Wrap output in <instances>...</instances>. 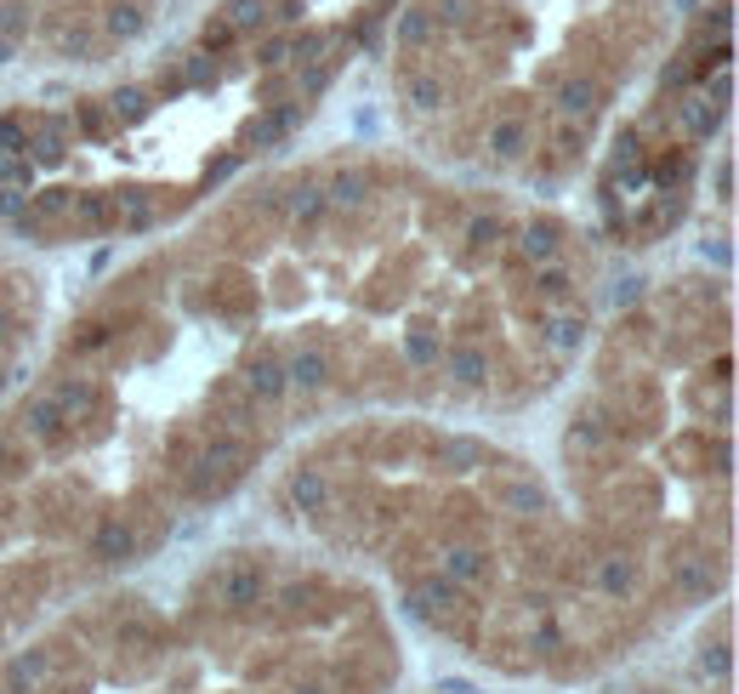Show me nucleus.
I'll return each mask as SVG.
<instances>
[{"mask_svg":"<svg viewBox=\"0 0 739 694\" xmlns=\"http://www.w3.org/2000/svg\"><path fill=\"white\" fill-rule=\"evenodd\" d=\"M330 376H335V365H330V353H324L319 342H301V348L285 359V382H290V393H324Z\"/></svg>","mask_w":739,"mask_h":694,"instance_id":"20e7f679","label":"nucleus"},{"mask_svg":"<svg viewBox=\"0 0 739 694\" xmlns=\"http://www.w3.org/2000/svg\"><path fill=\"white\" fill-rule=\"evenodd\" d=\"M222 46H233V29H228L222 18H211L206 35H199V52H222Z\"/></svg>","mask_w":739,"mask_h":694,"instance_id":"aec40b11","label":"nucleus"},{"mask_svg":"<svg viewBox=\"0 0 739 694\" xmlns=\"http://www.w3.org/2000/svg\"><path fill=\"white\" fill-rule=\"evenodd\" d=\"M23 29H29V12L18 7V0H7V7H0V35H7V46L23 41Z\"/></svg>","mask_w":739,"mask_h":694,"instance_id":"f3484780","label":"nucleus"},{"mask_svg":"<svg viewBox=\"0 0 739 694\" xmlns=\"http://www.w3.org/2000/svg\"><path fill=\"white\" fill-rule=\"evenodd\" d=\"M7 348H12V308L0 302V353H7Z\"/></svg>","mask_w":739,"mask_h":694,"instance_id":"4be33fe9","label":"nucleus"},{"mask_svg":"<svg viewBox=\"0 0 739 694\" xmlns=\"http://www.w3.org/2000/svg\"><path fill=\"white\" fill-rule=\"evenodd\" d=\"M301 12H308L301 0H279V12H267V18H279L285 29H296V23H301Z\"/></svg>","mask_w":739,"mask_h":694,"instance_id":"412c9836","label":"nucleus"},{"mask_svg":"<svg viewBox=\"0 0 739 694\" xmlns=\"http://www.w3.org/2000/svg\"><path fill=\"white\" fill-rule=\"evenodd\" d=\"M109 114H114L120 125H143V120L154 114V91H148V86H120V91L109 97Z\"/></svg>","mask_w":739,"mask_h":694,"instance_id":"1a4fd4ad","label":"nucleus"},{"mask_svg":"<svg viewBox=\"0 0 739 694\" xmlns=\"http://www.w3.org/2000/svg\"><path fill=\"white\" fill-rule=\"evenodd\" d=\"M285 495H290V507H296V513H324V507H330V478H324V467H313V461L290 467Z\"/></svg>","mask_w":739,"mask_h":694,"instance_id":"423d86ee","label":"nucleus"},{"mask_svg":"<svg viewBox=\"0 0 739 694\" xmlns=\"http://www.w3.org/2000/svg\"><path fill=\"white\" fill-rule=\"evenodd\" d=\"M240 387H245V399H251L256 410L285 405V393H290V382H285V359H279L274 348H256V353L245 359V371H240Z\"/></svg>","mask_w":739,"mask_h":694,"instance_id":"f257e3e1","label":"nucleus"},{"mask_svg":"<svg viewBox=\"0 0 739 694\" xmlns=\"http://www.w3.org/2000/svg\"><path fill=\"white\" fill-rule=\"evenodd\" d=\"M444 376H450L461 393H478V387L489 382V353H484L478 342H450V353H444Z\"/></svg>","mask_w":739,"mask_h":694,"instance_id":"39448f33","label":"nucleus"},{"mask_svg":"<svg viewBox=\"0 0 739 694\" xmlns=\"http://www.w3.org/2000/svg\"><path fill=\"white\" fill-rule=\"evenodd\" d=\"M256 63H262V69H267V75H279V69H285V63H290V41H285V35H274V41H262Z\"/></svg>","mask_w":739,"mask_h":694,"instance_id":"a211bd4d","label":"nucleus"},{"mask_svg":"<svg viewBox=\"0 0 739 694\" xmlns=\"http://www.w3.org/2000/svg\"><path fill=\"white\" fill-rule=\"evenodd\" d=\"M552 109H558L563 120H575V131H581V125L597 120V109H603V86H597L592 75H563L558 91H552Z\"/></svg>","mask_w":739,"mask_h":694,"instance_id":"7ed1b4c3","label":"nucleus"},{"mask_svg":"<svg viewBox=\"0 0 739 694\" xmlns=\"http://www.w3.org/2000/svg\"><path fill=\"white\" fill-rule=\"evenodd\" d=\"M432 35H439V23H432L427 7H405V12H398V46L421 52V46H432Z\"/></svg>","mask_w":739,"mask_h":694,"instance_id":"9b49d317","label":"nucleus"},{"mask_svg":"<svg viewBox=\"0 0 739 694\" xmlns=\"http://www.w3.org/2000/svg\"><path fill=\"white\" fill-rule=\"evenodd\" d=\"M103 29H109V41H137L143 29H148V12L137 7V0H114L109 18H103Z\"/></svg>","mask_w":739,"mask_h":694,"instance_id":"9d476101","label":"nucleus"},{"mask_svg":"<svg viewBox=\"0 0 739 694\" xmlns=\"http://www.w3.org/2000/svg\"><path fill=\"white\" fill-rule=\"evenodd\" d=\"M432 23H444V29H466L473 23V0H432Z\"/></svg>","mask_w":739,"mask_h":694,"instance_id":"dca6fc26","label":"nucleus"},{"mask_svg":"<svg viewBox=\"0 0 739 694\" xmlns=\"http://www.w3.org/2000/svg\"><path fill=\"white\" fill-rule=\"evenodd\" d=\"M222 23L233 29V35H256V29H267V7L262 0H228Z\"/></svg>","mask_w":739,"mask_h":694,"instance_id":"ddd939ff","label":"nucleus"},{"mask_svg":"<svg viewBox=\"0 0 739 694\" xmlns=\"http://www.w3.org/2000/svg\"><path fill=\"white\" fill-rule=\"evenodd\" d=\"M677 120H683V131H688L694 143H705V137L723 125V103H712L705 91H688L683 103H677Z\"/></svg>","mask_w":739,"mask_h":694,"instance_id":"6e6552de","label":"nucleus"},{"mask_svg":"<svg viewBox=\"0 0 739 694\" xmlns=\"http://www.w3.org/2000/svg\"><path fill=\"white\" fill-rule=\"evenodd\" d=\"M405 97H410V109L439 114V109L450 103V86H444L439 75H410V80H405Z\"/></svg>","mask_w":739,"mask_h":694,"instance_id":"f8f14e48","label":"nucleus"},{"mask_svg":"<svg viewBox=\"0 0 739 694\" xmlns=\"http://www.w3.org/2000/svg\"><path fill=\"white\" fill-rule=\"evenodd\" d=\"M512 251L529 262V268H547V262H558V251H563V222L558 217H529L512 234Z\"/></svg>","mask_w":739,"mask_h":694,"instance_id":"f03ea898","label":"nucleus"},{"mask_svg":"<svg viewBox=\"0 0 739 694\" xmlns=\"http://www.w3.org/2000/svg\"><path fill=\"white\" fill-rule=\"evenodd\" d=\"M177 75H183V86L206 91V86H217V57H211V52H188Z\"/></svg>","mask_w":739,"mask_h":694,"instance_id":"2eb2a0df","label":"nucleus"},{"mask_svg":"<svg viewBox=\"0 0 739 694\" xmlns=\"http://www.w3.org/2000/svg\"><path fill=\"white\" fill-rule=\"evenodd\" d=\"M285 137H290V131H285L274 114H251V120H245V148H279Z\"/></svg>","mask_w":739,"mask_h":694,"instance_id":"4468645a","label":"nucleus"},{"mask_svg":"<svg viewBox=\"0 0 739 694\" xmlns=\"http://www.w3.org/2000/svg\"><path fill=\"white\" fill-rule=\"evenodd\" d=\"M484 148H489L495 159H523V154H529V120L500 114V120L484 131Z\"/></svg>","mask_w":739,"mask_h":694,"instance_id":"0eeeda50","label":"nucleus"},{"mask_svg":"<svg viewBox=\"0 0 739 694\" xmlns=\"http://www.w3.org/2000/svg\"><path fill=\"white\" fill-rule=\"evenodd\" d=\"M52 41H57L63 57H91V35H86V29H57Z\"/></svg>","mask_w":739,"mask_h":694,"instance_id":"6ab92c4d","label":"nucleus"}]
</instances>
